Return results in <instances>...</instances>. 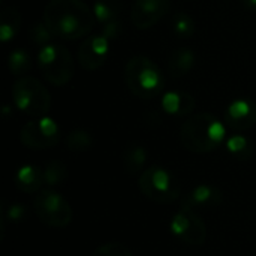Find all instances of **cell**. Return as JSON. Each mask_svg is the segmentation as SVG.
I'll list each match as a JSON object with an SVG mask.
<instances>
[{
  "label": "cell",
  "mask_w": 256,
  "mask_h": 256,
  "mask_svg": "<svg viewBox=\"0 0 256 256\" xmlns=\"http://www.w3.org/2000/svg\"><path fill=\"white\" fill-rule=\"evenodd\" d=\"M44 22L56 38L74 40L93 30L96 16L82 0H50L44 10Z\"/></svg>",
  "instance_id": "obj_1"
},
{
  "label": "cell",
  "mask_w": 256,
  "mask_h": 256,
  "mask_svg": "<svg viewBox=\"0 0 256 256\" xmlns=\"http://www.w3.org/2000/svg\"><path fill=\"white\" fill-rule=\"evenodd\" d=\"M226 123H222L210 112H201L189 117L182 129V144L192 153H212L226 141Z\"/></svg>",
  "instance_id": "obj_2"
},
{
  "label": "cell",
  "mask_w": 256,
  "mask_h": 256,
  "mask_svg": "<svg viewBox=\"0 0 256 256\" xmlns=\"http://www.w3.org/2000/svg\"><path fill=\"white\" fill-rule=\"evenodd\" d=\"M124 82L136 98L153 99L162 93L165 75L150 57L134 56L124 66Z\"/></svg>",
  "instance_id": "obj_3"
},
{
  "label": "cell",
  "mask_w": 256,
  "mask_h": 256,
  "mask_svg": "<svg viewBox=\"0 0 256 256\" xmlns=\"http://www.w3.org/2000/svg\"><path fill=\"white\" fill-rule=\"evenodd\" d=\"M141 194L153 202L171 204L180 198V183L177 177L164 166H150L138 178Z\"/></svg>",
  "instance_id": "obj_4"
},
{
  "label": "cell",
  "mask_w": 256,
  "mask_h": 256,
  "mask_svg": "<svg viewBox=\"0 0 256 256\" xmlns=\"http://www.w3.org/2000/svg\"><path fill=\"white\" fill-rule=\"evenodd\" d=\"M15 108L30 117H44L51 108L48 88L33 76H21L12 87Z\"/></svg>",
  "instance_id": "obj_5"
},
{
  "label": "cell",
  "mask_w": 256,
  "mask_h": 256,
  "mask_svg": "<svg viewBox=\"0 0 256 256\" xmlns=\"http://www.w3.org/2000/svg\"><path fill=\"white\" fill-rule=\"evenodd\" d=\"M38 66L44 78L52 86H66L74 76V60L68 48L48 44L39 48Z\"/></svg>",
  "instance_id": "obj_6"
},
{
  "label": "cell",
  "mask_w": 256,
  "mask_h": 256,
  "mask_svg": "<svg viewBox=\"0 0 256 256\" xmlns=\"http://www.w3.org/2000/svg\"><path fill=\"white\" fill-rule=\"evenodd\" d=\"M33 208L40 222L52 228L68 226L74 218L69 202L52 189H45L39 192L34 198Z\"/></svg>",
  "instance_id": "obj_7"
},
{
  "label": "cell",
  "mask_w": 256,
  "mask_h": 256,
  "mask_svg": "<svg viewBox=\"0 0 256 256\" xmlns=\"http://www.w3.org/2000/svg\"><path fill=\"white\" fill-rule=\"evenodd\" d=\"M60 126L44 116L27 122L20 132V140L32 150H45L54 147L60 141Z\"/></svg>",
  "instance_id": "obj_8"
},
{
  "label": "cell",
  "mask_w": 256,
  "mask_h": 256,
  "mask_svg": "<svg viewBox=\"0 0 256 256\" xmlns=\"http://www.w3.org/2000/svg\"><path fill=\"white\" fill-rule=\"evenodd\" d=\"M170 231L174 237L189 246H201L207 238V228L196 212L183 208L174 214L170 222Z\"/></svg>",
  "instance_id": "obj_9"
},
{
  "label": "cell",
  "mask_w": 256,
  "mask_h": 256,
  "mask_svg": "<svg viewBox=\"0 0 256 256\" xmlns=\"http://www.w3.org/2000/svg\"><path fill=\"white\" fill-rule=\"evenodd\" d=\"M171 9V0H135L130 10V21L140 30L158 24Z\"/></svg>",
  "instance_id": "obj_10"
},
{
  "label": "cell",
  "mask_w": 256,
  "mask_h": 256,
  "mask_svg": "<svg viewBox=\"0 0 256 256\" xmlns=\"http://www.w3.org/2000/svg\"><path fill=\"white\" fill-rule=\"evenodd\" d=\"M110 39L100 34L87 36L78 48V62L86 70L102 68L110 54Z\"/></svg>",
  "instance_id": "obj_11"
},
{
  "label": "cell",
  "mask_w": 256,
  "mask_h": 256,
  "mask_svg": "<svg viewBox=\"0 0 256 256\" xmlns=\"http://www.w3.org/2000/svg\"><path fill=\"white\" fill-rule=\"evenodd\" d=\"M225 123L236 132H243L256 124V102L250 99H236L225 110Z\"/></svg>",
  "instance_id": "obj_12"
},
{
  "label": "cell",
  "mask_w": 256,
  "mask_h": 256,
  "mask_svg": "<svg viewBox=\"0 0 256 256\" xmlns=\"http://www.w3.org/2000/svg\"><path fill=\"white\" fill-rule=\"evenodd\" d=\"M222 201H224V195L216 186L198 184L186 195V198H183L182 207L198 213L201 210L216 208L222 204Z\"/></svg>",
  "instance_id": "obj_13"
},
{
  "label": "cell",
  "mask_w": 256,
  "mask_h": 256,
  "mask_svg": "<svg viewBox=\"0 0 256 256\" xmlns=\"http://www.w3.org/2000/svg\"><path fill=\"white\" fill-rule=\"evenodd\" d=\"M160 105L164 111L174 117H184L195 110V99L190 93L182 90H170L164 93Z\"/></svg>",
  "instance_id": "obj_14"
},
{
  "label": "cell",
  "mask_w": 256,
  "mask_h": 256,
  "mask_svg": "<svg viewBox=\"0 0 256 256\" xmlns=\"http://www.w3.org/2000/svg\"><path fill=\"white\" fill-rule=\"evenodd\" d=\"M14 183L18 190L24 194H34L44 184V172L36 165H24L16 171Z\"/></svg>",
  "instance_id": "obj_15"
},
{
  "label": "cell",
  "mask_w": 256,
  "mask_h": 256,
  "mask_svg": "<svg viewBox=\"0 0 256 256\" xmlns=\"http://www.w3.org/2000/svg\"><path fill=\"white\" fill-rule=\"evenodd\" d=\"M195 60H196L195 52L190 48L182 46V48L174 50L170 54V58H168V72H170V75L174 76V78L188 75L194 69Z\"/></svg>",
  "instance_id": "obj_16"
},
{
  "label": "cell",
  "mask_w": 256,
  "mask_h": 256,
  "mask_svg": "<svg viewBox=\"0 0 256 256\" xmlns=\"http://www.w3.org/2000/svg\"><path fill=\"white\" fill-rule=\"evenodd\" d=\"M21 27V14L14 8H4L0 14V40H12Z\"/></svg>",
  "instance_id": "obj_17"
},
{
  "label": "cell",
  "mask_w": 256,
  "mask_h": 256,
  "mask_svg": "<svg viewBox=\"0 0 256 256\" xmlns=\"http://www.w3.org/2000/svg\"><path fill=\"white\" fill-rule=\"evenodd\" d=\"M147 162V150L140 144L129 146L123 153V164L129 174H141Z\"/></svg>",
  "instance_id": "obj_18"
},
{
  "label": "cell",
  "mask_w": 256,
  "mask_h": 256,
  "mask_svg": "<svg viewBox=\"0 0 256 256\" xmlns=\"http://www.w3.org/2000/svg\"><path fill=\"white\" fill-rule=\"evenodd\" d=\"M92 9L96 16V21L104 26L114 20H118L122 3L120 0H94Z\"/></svg>",
  "instance_id": "obj_19"
},
{
  "label": "cell",
  "mask_w": 256,
  "mask_h": 256,
  "mask_svg": "<svg viewBox=\"0 0 256 256\" xmlns=\"http://www.w3.org/2000/svg\"><path fill=\"white\" fill-rule=\"evenodd\" d=\"M42 172H44V184L48 186V189L57 188L68 177V170H66L64 164L60 160L48 162L45 165V168L42 170Z\"/></svg>",
  "instance_id": "obj_20"
},
{
  "label": "cell",
  "mask_w": 256,
  "mask_h": 256,
  "mask_svg": "<svg viewBox=\"0 0 256 256\" xmlns=\"http://www.w3.org/2000/svg\"><path fill=\"white\" fill-rule=\"evenodd\" d=\"M8 68L12 75L24 76L32 69V58L27 51L24 50H14L8 56Z\"/></svg>",
  "instance_id": "obj_21"
},
{
  "label": "cell",
  "mask_w": 256,
  "mask_h": 256,
  "mask_svg": "<svg viewBox=\"0 0 256 256\" xmlns=\"http://www.w3.org/2000/svg\"><path fill=\"white\" fill-rule=\"evenodd\" d=\"M92 146H93V138L84 129H75L66 138V147L69 152H74V153L87 152Z\"/></svg>",
  "instance_id": "obj_22"
},
{
  "label": "cell",
  "mask_w": 256,
  "mask_h": 256,
  "mask_svg": "<svg viewBox=\"0 0 256 256\" xmlns=\"http://www.w3.org/2000/svg\"><path fill=\"white\" fill-rule=\"evenodd\" d=\"M225 144H226V150L236 158L243 159L252 154V142L243 135H238V134L232 135L225 141Z\"/></svg>",
  "instance_id": "obj_23"
},
{
  "label": "cell",
  "mask_w": 256,
  "mask_h": 256,
  "mask_svg": "<svg viewBox=\"0 0 256 256\" xmlns=\"http://www.w3.org/2000/svg\"><path fill=\"white\" fill-rule=\"evenodd\" d=\"M172 30L178 38H190L195 32V22L190 15L180 12L172 18Z\"/></svg>",
  "instance_id": "obj_24"
},
{
  "label": "cell",
  "mask_w": 256,
  "mask_h": 256,
  "mask_svg": "<svg viewBox=\"0 0 256 256\" xmlns=\"http://www.w3.org/2000/svg\"><path fill=\"white\" fill-rule=\"evenodd\" d=\"M26 213H27V208L26 206H21V204H10L8 207H3L2 208V232L8 222L20 224L26 218Z\"/></svg>",
  "instance_id": "obj_25"
},
{
  "label": "cell",
  "mask_w": 256,
  "mask_h": 256,
  "mask_svg": "<svg viewBox=\"0 0 256 256\" xmlns=\"http://www.w3.org/2000/svg\"><path fill=\"white\" fill-rule=\"evenodd\" d=\"M52 38H54L52 32L48 28V26H46L44 21L34 24V26L30 28V39H32V42L36 44V45H40V46L48 45V44H51V39H52Z\"/></svg>",
  "instance_id": "obj_26"
},
{
  "label": "cell",
  "mask_w": 256,
  "mask_h": 256,
  "mask_svg": "<svg viewBox=\"0 0 256 256\" xmlns=\"http://www.w3.org/2000/svg\"><path fill=\"white\" fill-rule=\"evenodd\" d=\"M92 256H134L123 244L118 243H106L98 248Z\"/></svg>",
  "instance_id": "obj_27"
},
{
  "label": "cell",
  "mask_w": 256,
  "mask_h": 256,
  "mask_svg": "<svg viewBox=\"0 0 256 256\" xmlns=\"http://www.w3.org/2000/svg\"><path fill=\"white\" fill-rule=\"evenodd\" d=\"M120 33H122V21L120 20H114V21L102 26V34L105 38H108L110 40L117 39L120 36Z\"/></svg>",
  "instance_id": "obj_28"
},
{
  "label": "cell",
  "mask_w": 256,
  "mask_h": 256,
  "mask_svg": "<svg viewBox=\"0 0 256 256\" xmlns=\"http://www.w3.org/2000/svg\"><path fill=\"white\" fill-rule=\"evenodd\" d=\"M243 3L250 9H256V0H243Z\"/></svg>",
  "instance_id": "obj_29"
}]
</instances>
